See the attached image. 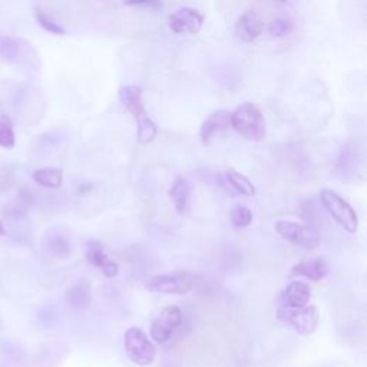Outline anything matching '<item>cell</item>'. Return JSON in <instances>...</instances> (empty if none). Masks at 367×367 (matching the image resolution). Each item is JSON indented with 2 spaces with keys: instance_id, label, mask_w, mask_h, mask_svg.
I'll use <instances>...</instances> for the list:
<instances>
[{
  "instance_id": "obj_1",
  "label": "cell",
  "mask_w": 367,
  "mask_h": 367,
  "mask_svg": "<svg viewBox=\"0 0 367 367\" xmlns=\"http://www.w3.org/2000/svg\"><path fill=\"white\" fill-rule=\"evenodd\" d=\"M143 91L141 86L128 85L122 86L118 91V97L120 104L127 108L136 122V138L141 145L151 143L157 136V125L154 120L146 114L142 102Z\"/></svg>"
},
{
  "instance_id": "obj_2",
  "label": "cell",
  "mask_w": 367,
  "mask_h": 367,
  "mask_svg": "<svg viewBox=\"0 0 367 367\" xmlns=\"http://www.w3.org/2000/svg\"><path fill=\"white\" fill-rule=\"evenodd\" d=\"M231 128L249 141H263L265 136V120L261 111L250 102L238 105L230 116Z\"/></svg>"
},
{
  "instance_id": "obj_3",
  "label": "cell",
  "mask_w": 367,
  "mask_h": 367,
  "mask_svg": "<svg viewBox=\"0 0 367 367\" xmlns=\"http://www.w3.org/2000/svg\"><path fill=\"white\" fill-rule=\"evenodd\" d=\"M320 200L325 210L341 228L348 231L349 234L357 233L359 217L354 208L343 197H340V195L333 189L325 188L322 189Z\"/></svg>"
},
{
  "instance_id": "obj_4",
  "label": "cell",
  "mask_w": 367,
  "mask_h": 367,
  "mask_svg": "<svg viewBox=\"0 0 367 367\" xmlns=\"http://www.w3.org/2000/svg\"><path fill=\"white\" fill-rule=\"evenodd\" d=\"M124 349L128 359L139 367L151 366L157 357V349L151 338L136 326H132L125 331Z\"/></svg>"
},
{
  "instance_id": "obj_5",
  "label": "cell",
  "mask_w": 367,
  "mask_h": 367,
  "mask_svg": "<svg viewBox=\"0 0 367 367\" xmlns=\"http://www.w3.org/2000/svg\"><path fill=\"white\" fill-rule=\"evenodd\" d=\"M274 228L276 233L280 235V238L292 242L295 246L306 250L315 249L322 241L320 231L313 226H304L299 223L287 221V219H279Z\"/></svg>"
},
{
  "instance_id": "obj_6",
  "label": "cell",
  "mask_w": 367,
  "mask_h": 367,
  "mask_svg": "<svg viewBox=\"0 0 367 367\" xmlns=\"http://www.w3.org/2000/svg\"><path fill=\"white\" fill-rule=\"evenodd\" d=\"M277 315L281 322H284L300 336H310L314 333L320 322L319 310L310 304L302 309H287L280 306Z\"/></svg>"
},
{
  "instance_id": "obj_7",
  "label": "cell",
  "mask_w": 367,
  "mask_h": 367,
  "mask_svg": "<svg viewBox=\"0 0 367 367\" xmlns=\"http://www.w3.org/2000/svg\"><path fill=\"white\" fill-rule=\"evenodd\" d=\"M192 277L187 273H174V274H162L154 276L146 283V290H150L157 295H174L182 296L192 288Z\"/></svg>"
},
{
  "instance_id": "obj_8",
  "label": "cell",
  "mask_w": 367,
  "mask_h": 367,
  "mask_svg": "<svg viewBox=\"0 0 367 367\" xmlns=\"http://www.w3.org/2000/svg\"><path fill=\"white\" fill-rule=\"evenodd\" d=\"M182 323V313L175 306L165 307L151 325V338L155 343L164 345L173 337L174 331Z\"/></svg>"
},
{
  "instance_id": "obj_9",
  "label": "cell",
  "mask_w": 367,
  "mask_h": 367,
  "mask_svg": "<svg viewBox=\"0 0 367 367\" xmlns=\"http://www.w3.org/2000/svg\"><path fill=\"white\" fill-rule=\"evenodd\" d=\"M169 29L177 35H197L204 23V16L192 8H181L168 19Z\"/></svg>"
},
{
  "instance_id": "obj_10",
  "label": "cell",
  "mask_w": 367,
  "mask_h": 367,
  "mask_svg": "<svg viewBox=\"0 0 367 367\" xmlns=\"http://www.w3.org/2000/svg\"><path fill=\"white\" fill-rule=\"evenodd\" d=\"M86 261L96 267L97 270H101V273L108 277V279H115L119 274V265L116 261L111 260L105 251L104 244L96 241V240H89L86 242Z\"/></svg>"
},
{
  "instance_id": "obj_11",
  "label": "cell",
  "mask_w": 367,
  "mask_h": 367,
  "mask_svg": "<svg viewBox=\"0 0 367 367\" xmlns=\"http://www.w3.org/2000/svg\"><path fill=\"white\" fill-rule=\"evenodd\" d=\"M230 116H231V112L226 109H218L212 112L204 120V124L201 125V131H200V139L203 145H210L214 139H217L218 136H221L230 131L231 128Z\"/></svg>"
},
{
  "instance_id": "obj_12",
  "label": "cell",
  "mask_w": 367,
  "mask_h": 367,
  "mask_svg": "<svg viewBox=\"0 0 367 367\" xmlns=\"http://www.w3.org/2000/svg\"><path fill=\"white\" fill-rule=\"evenodd\" d=\"M264 31V22L256 10L242 13L235 23V35L242 42H254Z\"/></svg>"
},
{
  "instance_id": "obj_13",
  "label": "cell",
  "mask_w": 367,
  "mask_h": 367,
  "mask_svg": "<svg viewBox=\"0 0 367 367\" xmlns=\"http://www.w3.org/2000/svg\"><path fill=\"white\" fill-rule=\"evenodd\" d=\"M311 288L304 281H292L281 292V307L302 309L310 303Z\"/></svg>"
},
{
  "instance_id": "obj_14",
  "label": "cell",
  "mask_w": 367,
  "mask_h": 367,
  "mask_svg": "<svg viewBox=\"0 0 367 367\" xmlns=\"http://www.w3.org/2000/svg\"><path fill=\"white\" fill-rule=\"evenodd\" d=\"M330 273V268L323 258H314L309 261H302L291 267L290 274L292 277H303L310 281H322Z\"/></svg>"
},
{
  "instance_id": "obj_15",
  "label": "cell",
  "mask_w": 367,
  "mask_h": 367,
  "mask_svg": "<svg viewBox=\"0 0 367 367\" xmlns=\"http://www.w3.org/2000/svg\"><path fill=\"white\" fill-rule=\"evenodd\" d=\"M65 302L69 307L75 310H85L92 303V287L88 281L82 280L73 284L65 292Z\"/></svg>"
},
{
  "instance_id": "obj_16",
  "label": "cell",
  "mask_w": 367,
  "mask_h": 367,
  "mask_svg": "<svg viewBox=\"0 0 367 367\" xmlns=\"http://www.w3.org/2000/svg\"><path fill=\"white\" fill-rule=\"evenodd\" d=\"M191 192H192V185L189 180L187 178H177V181L173 184V187L169 188V200L174 204V208L178 214H185L189 207V200H191Z\"/></svg>"
},
{
  "instance_id": "obj_17",
  "label": "cell",
  "mask_w": 367,
  "mask_h": 367,
  "mask_svg": "<svg viewBox=\"0 0 367 367\" xmlns=\"http://www.w3.org/2000/svg\"><path fill=\"white\" fill-rule=\"evenodd\" d=\"M224 180L227 182V187L231 188L233 194L244 195V197H253V195H256L254 184L246 175L240 174L235 169H228Z\"/></svg>"
},
{
  "instance_id": "obj_18",
  "label": "cell",
  "mask_w": 367,
  "mask_h": 367,
  "mask_svg": "<svg viewBox=\"0 0 367 367\" xmlns=\"http://www.w3.org/2000/svg\"><path fill=\"white\" fill-rule=\"evenodd\" d=\"M33 181L45 188L58 189L63 184V173L59 168H40L36 169L33 175Z\"/></svg>"
},
{
  "instance_id": "obj_19",
  "label": "cell",
  "mask_w": 367,
  "mask_h": 367,
  "mask_svg": "<svg viewBox=\"0 0 367 367\" xmlns=\"http://www.w3.org/2000/svg\"><path fill=\"white\" fill-rule=\"evenodd\" d=\"M0 58L9 63H16L22 58L20 42L12 36L0 35Z\"/></svg>"
},
{
  "instance_id": "obj_20",
  "label": "cell",
  "mask_w": 367,
  "mask_h": 367,
  "mask_svg": "<svg viewBox=\"0 0 367 367\" xmlns=\"http://www.w3.org/2000/svg\"><path fill=\"white\" fill-rule=\"evenodd\" d=\"M228 219L235 228H247L253 223V211L246 205H235L230 210Z\"/></svg>"
},
{
  "instance_id": "obj_21",
  "label": "cell",
  "mask_w": 367,
  "mask_h": 367,
  "mask_svg": "<svg viewBox=\"0 0 367 367\" xmlns=\"http://www.w3.org/2000/svg\"><path fill=\"white\" fill-rule=\"evenodd\" d=\"M16 135L13 130V122L9 116H0V146L6 150L15 148Z\"/></svg>"
},
{
  "instance_id": "obj_22",
  "label": "cell",
  "mask_w": 367,
  "mask_h": 367,
  "mask_svg": "<svg viewBox=\"0 0 367 367\" xmlns=\"http://www.w3.org/2000/svg\"><path fill=\"white\" fill-rule=\"evenodd\" d=\"M35 19L36 22L39 23V26L42 29H45L46 32L52 33V35H56V36H63L66 32L65 29L61 26L59 23H56L51 16H47L43 10L40 9H36L35 10Z\"/></svg>"
},
{
  "instance_id": "obj_23",
  "label": "cell",
  "mask_w": 367,
  "mask_h": 367,
  "mask_svg": "<svg viewBox=\"0 0 367 367\" xmlns=\"http://www.w3.org/2000/svg\"><path fill=\"white\" fill-rule=\"evenodd\" d=\"M46 249L51 251V254L62 258L70 253V244L65 237H62L61 234H56V235L47 238Z\"/></svg>"
},
{
  "instance_id": "obj_24",
  "label": "cell",
  "mask_w": 367,
  "mask_h": 367,
  "mask_svg": "<svg viewBox=\"0 0 367 367\" xmlns=\"http://www.w3.org/2000/svg\"><path fill=\"white\" fill-rule=\"evenodd\" d=\"M295 29V23L288 19H276L272 24H270V35L274 38H283L288 33L292 32Z\"/></svg>"
},
{
  "instance_id": "obj_25",
  "label": "cell",
  "mask_w": 367,
  "mask_h": 367,
  "mask_svg": "<svg viewBox=\"0 0 367 367\" xmlns=\"http://www.w3.org/2000/svg\"><path fill=\"white\" fill-rule=\"evenodd\" d=\"M127 6H136V8H145L151 10H159L162 9V0H125L124 2Z\"/></svg>"
},
{
  "instance_id": "obj_26",
  "label": "cell",
  "mask_w": 367,
  "mask_h": 367,
  "mask_svg": "<svg viewBox=\"0 0 367 367\" xmlns=\"http://www.w3.org/2000/svg\"><path fill=\"white\" fill-rule=\"evenodd\" d=\"M5 234H6V228H5L3 223H2V221H0V237H3Z\"/></svg>"
},
{
  "instance_id": "obj_27",
  "label": "cell",
  "mask_w": 367,
  "mask_h": 367,
  "mask_svg": "<svg viewBox=\"0 0 367 367\" xmlns=\"http://www.w3.org/2000/svg\"><path fill=\"white\" fill-rule=\"evenodd\" d=\"M279 2H280V3H286V2H287V0H279Z\"/></svg>"
}]
</instances>
